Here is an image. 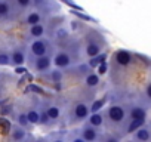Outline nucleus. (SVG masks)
Masks as SVG:
<instances>
[{"mask_svg":"<svg viewBox=\"0 0 151 142\" xmlns=\"http://www.w3.org/2000/svg\"><path fill=\"white\" fill-rule=\"evenodd\" d=\"M83 83H85L86 87H89V89H95V87L99 86V83H101V77H99L98 73H95V71H91V73H88V74L83 77Z\"/></svg>","mask_w":151,"mask_h":142,"instance_id":"obj_17","label":"nucleus"},{"mask_svg":"<svg viewBox=\"0 0 151 142\" xmlns=\"http://www.w3.org/2000/svg\"><path fill=\"white\" fill-rule=\"evenodd\" d=\"M27 56H28V47L19 44L17 47H14L11 50V65L12 67H21L27 62Z\"/></svg>","mask_w":151,"mask_h":142,"instance_id":"obj_9","label":"nucleus"},{"mask_svg":"<svg viewBox=\"0 0 151 142\" xmlns=\"http://www.w3.org/2000/svg\"><path fill=\"white\" fill-rule=\"evenodd\" d=\"M133 139L136 142H150L151 139V127L150 126H142L133 133Z\"/></svg>","mask_w":151,"mask_h":142,"instance_id":"obj_16","label":"nucleus"},{"mask_svg":"<svg viewBox=\"0 0 151 142\" xmlns=\"http://www.w3.org/2000/svg\"><path fill=\"white\" fill-rule=\"evenodd\" d=\"M31 6H34L36 11H39L42 15L50 18L52 15L58 14L61 11V5L56 0H33Z\"/></svg>","mask_w":151,"mask_h":142,"instance_id":"obj_5","label":"nucleus"},{"mask_svg":"<svg viewBox=\"0 0 151 142\" xmlns=\"http://www.w3.org/2000/svg\"><path fill=\"white\" fill-rule=\"evenodd\" d=\"M53 53V43L50 39H34L28 46V55L30 56H43V55H52Z\"/></svg>","mask_w":151,"mask_h":142,"instance_id":"obj_3","label":"nucleus"},{"mask_svg":"<svg viewBox=\"0 0 151 142\" xmlns=\"http://www.w3.org/2000/svg\"><path fill=\"white\" fill-rule=\"evenodd\" d=\"M22 12L14 0H0V21L17 19V15Z\"/></svg>","mask_w":151,"mask_h":142,"instance_id":"obj_7","label":"nucleus"},{"mask_svg":"<svg viewBox=\"0 0 151 142\" xmlns=\"http://www.w3.org/2000/svg\"><path fill=\"white\" fill-rule=\"evenodd\" d=\"M105 47V39L95 30H89V34L86 36L85 43V55L91 59L96 55H99Z\"/></svg>","mask_w":151,"mask_h":142,"instance_id":"obj_1","label":"nucleus"},{"mask_svg":"<svg viewBox=\"0 0 151 142\" xmlns=\"http://www.w3.org/2000/svg\"><path fill=\"white\" fill-rule=\"evenodd\" d=\"M79 135H80L86 142H98V141H99V136H101L99 129H96V127H93V126H91V124H88V123H85V124L79 129Z\"/></svg>","mask_w":151,"mask_h":142,"instance_id":"obj_10","label":"nucleus"},{"mask_svg":"<svg viewBox=\"0 0 151 142\" xmlns=\"http://www.w3.org/2000/svg\"><path fill=\"white\" fill-rule=\"evenodd\" d=\"M49 142H67V139L62 133H53L49 136Z\"/></svg>","mask_w":151,"mask_h":142,"instance_id":"obj_29","label":"nucleus"},{"mask_svg":"<svg viewBox=\"0 0 151 142\" xmlns=\"http://www.w3.org/2000/svg\"><path fill=\"white\" fill-rule=\"evenodd\" d=\"M98 142H120V139H119V136H116L113 133H104L99 136Z\"/></svg>","mask_w":151,"mask_h":142,"instance_id":"obj_26","label":"nucleus"},{"mask_svg":"<svg viewBox=\"0 0 151 142\" xmlns=\"http://www.w3.org/2000/svg\"><path fill=\"white\" fill-rule=\"evenodd\" d=\"M89 114H91V104L85 102V101H79L73 105V111H71L73 118H70V121H73V123L83 121L89 117Z\"/></svg>","mask_w":151,"mask_h":142,"instance_id":"obj_8","label":"nucleus"},{"mask_svg":"<svg viewBox=\"0 0 151 142\" xmlns=\"http://www.w3.org/2000/svg\"><path fill=\"white\" fill-rule=\"evenodd\" d=\"M107 68H108V64H107V61H105V62H102V64L96 68V70H98V74H99V76L105 74V73H107Z\"/></svg>","mask_w":151,"mask_h":142,"instance_id":"obj_30","label":"nucleus"},{"mask_svg":"<svg viewBox=\"0 0 151 142\" xmlns=\"http://www.w3.org/2000/svg\"><path fill=\"white\" fill-rule=\"evenodd\" d=\"M24 142H33V141H28V139H25V141H24Z\"/></svg>","mask_w":151,"mask_h":142,"instance_id":"obj_33","label":"nucleus"},{"mask_svg":"<svg viewBox=\"0 0 151 142\" xmlns=\"http://www.w3.org/2000/svg\"><path fill=\"white\" fill-rule=\"evenodd\" d=\"M43 21V15L39 12V11H31V12H27V15L24 16V22L31 27V25H36V24H40Z\"/></svg>","mask_w":151,"mask_h":142,"instance_id":"obj_18","label":"nucleus"},{"mask_svg":"<svg viewBox=\"0 0 151 142\" xmlns=\"http://www.w3.org/2000/svg\"><path fill=\"white\" fill-rule=\"evenodd\" d=\"M28 129L19 126L18 123L14 124L11 127V141L12 142H24L25 139H28Z\"/></svg>","mask_w":151,"mask_h":142,"instance_id":"obj_12","label":"nucleus"},{"mask_svg":"<svg viewBox=\"0 0 151 142\" xmlns=\"http://www.w3.org/2000/svg\"><path fill=\"white\" fill-rule=\"evenodd\" d=\"M105 59H107V53H105V52H101L99 55L91 58V59L88 61V65H89L92 70H95V68H98L102 62H105Z\"/></svg>","mask_w":151,"mask_h":142,"instance_id":"obj_21","label":"nucleus"},{"mask_svg":"<svg viewBox=\"0 0 151 142\" xmlns=\"http://www.w3.org/2000/svg\"><path fill=\"white\" fill-rule=\"evenodd\" d=\"M25 64L28 65V68L33 71V73H37V74L47 73V71L52 70V65H53L52 55H43V56H37V58L28 55Z\"/></svg>","mask_w":151,"mask_h":142,"instance_id":"obj_2","label":"nucleus"},{"mask_svg":"<svg viewBox=\"0 0 151 142\" xmlns=\"http://www.w3.org/2000/svg\"><path fill=\"white\" fill-rule=\"evenodd\" d=\"M11 65V53L6 50H0V67H9Z\"/></svg>","mask_w":151,"mask_h":142,"instance_id":"obj_25","label":"nucleus"},{"mask_svg":"<svg viewBox=\"0 0 151 142\" xmlns=\"http://www.w3.org/2000/svg\"><path fill=\"white\" fill-rule=\"evenodd\" d=\"M147 120H129V123L126 124V133H135L139 127H142L145 124Z\"/></svg>","mask_w":151,"mask_h":142,"instance_id":"obj_23","label":"nucleus"},{"mask_svg":"<svg viewBox=\"0 0 151 142\" xmlns=\"http://www.w3.org/2000/svg\"><path fill=\"white\" fill-rule=\"evenodd\" d=\"M108 102V96H102L99 99H93L91 102V113H96V111H101Z\"/></svg>","mask_w":151,"mask_h":142,"instance_id":"obj_22","label":"nucleus"},{"mask_svg":"<svg viewBox=\"0 0 151 142\" xmlns=\"http://www.w3.org/2000/svg\"><path fill=\"white\" fill-rule=\"evenodd\" d=\"M67 142H86V141L79 135V132H74V133H70V135H68Z\"/></svg>","mask_w":151,"mask_h":142,"instance_id":"obj_28","label":"nucleus"},{"mask_svg":"<svg viewBox=\"0 0 151 142\" xmlns=\"http://www.w3.org/2000/svg\"><path fill=\"white\" fill-rule=\"evenodd\" d=\"M105 114V120L113 124V126H119V124H124L126 123V108L122 104H110V107L104 111Z\"/></svg>","mask_w":151,"mask_h":142,"instance_id":"obj_4","label":"nucleus"},{"mask_svg":"<svg viewBox=\"0 0 151 142\" xmlns=\"http://www.w3.org/2000/svg\"><path fill=\"white\" fill-rule=\"evenodd\" d=\"M34 142H49V139H36Z\"/></svg>","mask_w":151,"mask_h":142,"instance_id":"obj_32","label":"nucleus"},{"mask_svg":"<svg viewBox=\"0 0 151 142\" xmlns=\"http://www.w3.org/2000/svg\"><path fill=\"white\" fill-rule=\"evenodd\" d=\"M52 62H53L55 68H58V70H67V68L73 67L77 61H76L74 56L71 53H68L65 49H59L58 47V50H55V53L52 55Z\"/></svg>","mask_w":151,"mask_h":142,"instance_id":"obj_6","label":"nucleus"},{"mask_svg":"<svg viewBox=\"0 0 151 142\" xmlns=\"http://www.w3.org/2000/svg\"><path fill=\"white\" fill-rule=\"evenodd\" d=\"M129 120H147V110L142 105H132L129 107Z\"/></svg>","mask_w":151,"mask_h":142,"instance_id":"obj_13","label":"nucleus"},{"mask_svg":"<svg viewBox=\"0 0 151 142\" xmlns=\"http://www.w3.org/2000/svg\"><path fill=\"white\" fill-rule=\"evenodd\" d=\"M46 25L45 24H36V25H31V27H28V34H30V37L34 40V39H42V37H45V34H46Z\"/></svg>","mask_w":151,"mask_h":142,"instance_id":"obj_19","label":"nucleus"},{"mask_svg":"<svg viewBox=\"0 0 151 142\" xmlns=\"http://www.w3.org/2000/svg\"><path fill=\"white\" fill-rule=\"evenodd\" d=\"M45 107H46V113H47V117L50 121H56L59 117H61V113H62V108L58 102H52V104H46L45 102Z\"/></svg>","mask_w":151,"mask_h":142,"instance_id":"obj_14","label":"nucleus"},{"mask_svg":"<svg viewBox=\"0 0 151 142\" xmlns=\"http://www.w3.org/2000/svg\"><path fill=\"white\" fill-rule=\"evenodd\" d=\"M145 96H147V99L151 101V83H148L145 87Z\"/></svg>","mask_w":151,"mask_h":142,"instance_id":"obj_31","label":"nucleus"},{"mask_svg":"<svg viewBox=\"0 0 151 142\" xmlns=\"http://www.w3.org/2000/svg\"><path fill=\"white\" fill-rule=\"evenodd\" d=\"M86 123L91 124V126H93V127H96V129H99V127L105 123V114H104L102 111L91 113L89 117L86 118Z\"/></svg>","mask_w":151,"mask_h":142,"instance_id":"obj_15","label":"nucleus"},{"mask_svg":"<svg viewBox=\"0 0 151 142\" xmlns=\"http://www.w3.org/2000/svg\"><path fill=\"white\" fill-rule=\"evenodd\" d=\"M25 114H27V118H28L30 124H40V104L31 107Z\"/></svg>","mask_w":151,"mask_h":142,"instance_id":"obj_20","label":"nucleus"},{"mask_svg":"<svg viewBox=\"0 0 151 142\" xmlns=\"http://www.w3.org/2000/svg\"><path fill=\"white\" fill-rule=\"evenodd\" d=\"M17 123L19 124V126H22V127H25V129H28L31 124H30V121H28V118H27V114L25 113H18L17 114Z\"/></svg>","mask_w":151,"mask_h":142,"instance_id":"obj_24","label":"nucleus"},{"mask_svg":"<svg viewBox=\"0 0 151 142\" xmlns=\"http://www.w3.org/2000/svg\"><path fill=\"white\" fill-rule=\"evenodd\" d=\"M113 59H114V62L119 64L120 67H127V65H130L132 61H133V53H130L129 50L120 49V50H116V52H114Z\"/></svg>","mask_w":151,"mask_h":142,"instance_id":"obj_11","label":"nucleus"},{"mask_svg":"<svg viewBox=\"0 0 151 142\" xmlns=\"http://www.w3.org/2000/svg\"><path fill=\"white\" fill-rule=\"evenodd\" d=\"M14 2L18 5V8H19L21 11H25V9H28V8L31 6L33 0H14Z\"/></svg>","mask_w":151,"mask_h":142,"instance_id":"obj_27","label":"nucleus"}]
</instances>
